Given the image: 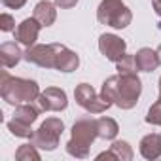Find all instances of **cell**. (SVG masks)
Returning a JSON list of instances; mask_svg holds the SVG:
<instances>
[{
  "label": "cell",
  "mask_w": 161,
  "mask_h": 161,
  "mask_svg": "<svg viewBox=\"0 0 161 161\" xmlns=\"http://www.w3.org/2000/svg\"><path fill=\"white\" fill-rule=\"evenodd\" d=\"M142 93V82L136 72H118L106 78L101 86V95L112 101L121 110H131L136 106Z\"/></svg>",
  "instance_id": "obj_1"
},
{
  "label": "cell",
  "mask_w": 161,
  "mask_h": 161,
  "mask_svg": "<svg viewBox=\"0 0 161 161\" xmlns=\"http://www.w3.org/2000/svg\"><path fill=\"white\" fill-rule=\"evenodd\" d=\"M40 86L36 80H29V78H19V76H12L8 70L0 72V95L2 99L12 104H23V103H32L38 101L40 97Z\"/></svg>",
  "instance_id": "obj_2"
},
{
  "label": "cell",
  "mask_w": 161,
  "mask_h": 161,
  "mask_svg": "<svg viewBox=\"0 0 161 161\" xmlns=\"http://www.w3.org/2000/svg\"><path fill=\"white\" fill-rule=\"evenodd\" d=\"M95 138H99L97 119H93L91 116L76 119L70 131V140L66 142V153L76 159H86L89 155V148L95 142Z\"/></svg>",
  "instance_id": "obj_3"
},
{
  "label": "cell",
  "mask_w": 161,
  "mask_h": 161,
  "mask_svg": "<svg viewBox=\"0 0 161 161\" xmlns=\"http://www.w3.org/2000/svg\"><path fill=\"white\" fill-rule=\"evenodd\" d=\"M97 21L101 25L121 31L131 25L133 14L125 6L123 0H101V4L97 8Z\"/></svg>",
  "instance_id": "obj_4"
},
{
  "label": "cell",
  "mask_w": 161,
  "mask_h": 161,
  "mask_svg": "<svg viewBox=\"0 0 161 161\" xmlns=\"http://www.w3.org/2000/svg\"><path fill=\"white\" fill-rule=\"evenodd\" d=\"M64 131V123L59 118H47L46 121L40 123V127L34 131V135L31 136V142L46 152H53L59 146V138Z\"/></svg>",
  "instance_id": "obj_5"
},
{
  "label": "cell",
  "mask_w": 161,
  "mask_h": 161,
  "mask_svg": "<svg viewBox=\"0 0 161 161\" xmlns=\"http://www.w3.org/2000/svg\"><path fill=\"white\" fill-rule=\"evenodd\" d=\"M74 99H76V104L78 106H82L89 114H103V112H106L112 106V101H108L106 97H103L101 93H97L93 89V86H89L86 82L80 84V86H76Z\"/></svg>",
  "instance_id": "obj_6"
},
{
  "label": "cell",
  "mask_w": 161,
  "mask_h": 161,
  "mask_svg": "<svg viewBox=\"0 0 161 161\" xmlns=\"http://www.w3.org/2000/svg\"><path fill=\"white\" fill-rule=\"evenodd\" d=\"M63 44H34L27 47L25 51V61L32 63L40 68H55L57 55Z\"/></svg>",
  "instance_id": "obj_7"
},
{
  "label": "cell",
  "mask_w": 161,
  "mask_h": 161,
  "mask_svg": "<svg viewBox=\"0 0 161 161\" xmlns=\"http://www.w3.org/2000/svg\"><path fill=\"white\" fill-rule=\"evenodd\" d=\"M99 51L112 63H118L127 53V42L112 32H104L99 36Z\"/></svg>",
  "instance_id": "obj_8"
},
{
  "label": "cell",
  "mask_w": 161,
  "mask_h": 161,
  "mask_svg": "<svg viewBox=\"0 0 161 161\" xmlns=\"http://www.w3.org/2000/svg\"><path fill=\"white\" fill-rule=\"evenodd\" d=\"M38 104L44 112H63L68 106L66 91L61 87H46L38 97Z\"/></svg>",
  "instance_id": "obj_9"
},
{
  "label": "cell",
  "mask_w": 161,
  "mask_h": 161,
  "mask_svg": "<svg viewBox=\"0 0 161 161\" xmlns=\"http://www.w3.org/2000/svg\"><path fill=\"white\" fill-rule=\"evenodd\" d=\"M40 29H44V27H42L34 17H27V19H23V21L17 25V29L14 31V34H15V42H19V44L25 46V47L34 46L36 40H38Z\"/></svg>",
  "instance_id": "obj_10"
},
{
  "label": "cell",
  "mask_w": 161,
  "mask_h": 161,
  "mask_svg": "<svg viewBox=\"0 0 161 161\" xmlns=\"http://www.w3.org/2000/svg\"><path fill=\"white\" fill-rule=\"evenodd\" d=\"M25 59V51L19 47V42H4L0 46V63L4 68H14Z\"/></svg>",
  "instance_id": "obj_11"
},
{
  "label": "cell",
  "mask_w": 161,
  "mask_h": 161,
  "mask_svg": "<svg viewBox=\"0 0 161 161\" xmlns=\"http://www.w3.org/2000/svg\"><path fill=\"white\" fill-rule=\"evenodd\" d=\"M57 4L55 2H49V0H40V2L34 6V10H32V17L44 27V29H47V27H51L53 23H55V19H57Z\"/></svg>",
  "instance_id": "obj_12"
},
{
  "label": "cell",
  "mask_w": 161,
  "mask_h": 161,
  "mask_svg": "<svg viewBox=\"0 0 161 161\" xmlns=\"http://www.w3.org/2000/svg\"><path fill=\"white\" fill-rule=\"evenodd\" d=\"M138 152L148 161L159 159L161 157V135L159 133H150V135L142 136L140 144H138Z\"/></svg>",
  "instance_id": "obj_13"
},
{
  "label": "cell",
  "mask_w": 161,
  "mask_h": 161,
  "mask_svg": "<svg viewBox=\"0 0 161 161\" xmlns=\"http://www.w3.org/2000/svg\"><path fill=\"white\" fill-rule=\"evenodd\" d=\"M78 66H80V57H78V53L72 51V49H68L66 46H63V47L59 49V55H57L55 70L68 74V72H74Z\"/></svg>",
  "instance_id": "obj_14"
},
{
  "label": "cell",
  "mask_w": 161,
  "mask_h": 161,
  "mask_svg": "<svg viewBox=\"0 0 161 161\" xmlns=\"http://www.w3.org/2000/svg\"><path fill=\"white\" fill-rule=\"evenodd\" d=\"M135 61H136V68L138 72H153L159 66V59L155 49L152 47H140L135 53Z\"/></svg>",
  "instance_id": "obj_15"
},
{
  "label": "cell",
  "mask_w": 161,
  "mask_h": 161,
  "mask_svg": "<svg viewBox=\"0 0 161 161\" xmlns=\"http://www.w3.org/2000/svg\"><path fill=\"white\" fill-rule=\"evenodd\" d=\"M97 129H99V138H103V140H116V136L119 133L118 121L108 116H103L97 119Z\"/></svg>",
  "instance_id": "obj_16"
},
{
  "label": "cell",
  "mask_w": 161,
  "mask_h": 161,
  "mask_svg": "<svg viewBox=\"0 0 161 161\" xmlns=\"http://www.w3.org/2000/svg\"><path fill=\"white\" fill-rule=\"evenodd\" d=\"M42 108H36L32 103H23V104H17L15 106V112H14V118L25 121V123H34L38 119V114H40Z\"/></svg>",
  "instance_id": "obj_17"
},
{
  "label": "cell",
  "mask_w": 161,
  "mask_h": 161,
  "mask_svg": "<svg viewBox=\"0 0 161 161\" xmlns=\"http://www.w3.org/2000/svg\"><path fill=\"white\" fill-rule=\"evenodd\" d=\"M108 150L114 153L116 161H131L135 157V152H133V148L127 140H112Z\"/></svg>",
  "instance_id": "obj_18"
},
{
  "label": "cell",
  "mask_w": 161,
  "mask_h": 161,
  "mask_svg": "<svg viewBox=\"0 0 161 161\" xmlns=\"http://www.w3.org/2000/svg\"><path fill=\"white\" fill-rule=\"evenodd\" d=\"M8 131H10L14 136H19V138H31V136L34 135L32 125H31V123H25V121H21V119H17V118H12V119L8 121Z\"/></svg>",
  "instance_id": "obj_19"
},
{
  "label": "cell",
  "mask_w": 161,
  "mask_h": 161,
  "mask_svg": "<svg viewBox=\"0 0 161 161\" xmlns=\"http://www.w3.org/2000/svg\"><path fill=\"white\" fill-rule=\"evenodd\" d=\"M15 159L17 161H40V152L32 142L21 144L15 152Z\"/></svg>",
  "instance_id": "obj_20"
},
{
  "label": "cell",
  "mask_w": 161,
  "mask_h": 161,
  "mask_svg": "<svg viewBox=\"0 0 161 161\" xmlns=\"http://www.w3.org/2000/svg\"><path fill=\"white\" fill-rule=\"evenodd\" d=\"M146 123L150 125H159L161 127V101H155L150 108H148V114H146Z\"/></svg>",
  "instance_id": "obj_21"
},
{
  "label": "cell",
  "mask_w": 161,
  "mask_h": 161,
  "mask_svg": "<svg viewBox=\"0 0 161 161\" xmlns=\"http://www.w3.org/2000/svg\"><path fill=\"white\" fill-rule=\"evenodd\" d=\"M116 70H118V72H138V68H136V61H135V55L125 53V57H123L121 61L116 63Z\"/></svg>",
  "instance_id": "obj_22"
},
{
  "label": "cell",
  "mask_w": 161,
  "mask_h": 161,
  "mask_svg": "<svg viewBox=\"0 0 161 161\" xmlns=\"http://www.w3.org/2000/svg\"><path fill=\"white\" fill-rule=\"evenodd\" d=\"M17 27H15V19H14V15H10V14H2L0 15V31L2 32H14Z\"/></svg>",
  "instance_id": "obj_23"
},
{
  "label": "cell",
  "mask_w": 161,
  "mask_h": 161,
  "mask_svg": "<svg viewBox=\"0 0 161 161\" xmlns=\"http://www.w3.org/2000/svg\"><path fill=\"white\" fill-rule=\"evenodd\" d=\"M2 4L10 10H21L27 4V0H2Z\"/></svg>",
  "instance_id": "obj_24"
},
{
  "label": "cell",
  "mask_w": 161,
  "mask_h": 161,
  "mask_svg": "<svg viewBox=\"0 0 161 161\" xmlns=\"http://www.w3.org/2000/svg\"><path fill=\"white\" fill-rule=\"evenodd\" d=\"M53 2L61 8V10H70V8H74L80 0H53Z\"/></svg>",
  "instance_id": "obj_25"
},
{
  "label": "cell",
  "mask_w": 161,
  "mask_h": 161,
  "mask_svg": "<svg viewBox=\"0 0 161 161\" xmlns=\"http://www.w3.org/2000/svg\"><path fill=\"white\" fill-rule=\"evenodd\" d=\"M97 159H114V161H116V157H114V153H112L110 150H106V152L99 153V155H97Z\"/></svg>",
  "instance_id": "obj_26"
},
{
  "label": "cell",
  "mask_w": 161,
  "mask_h": 161,
  "mask_svg": "<svg viewBox=\"0 0 161 161\" xmlns=\"http://www.w3.org/2000/svg\"><path fill=\"white\" fill-rule=\"evenodd\" d=\"M152 8H153V12L161 17V0H152Z\"/></svg>",
  "instance_id": "obj_27"
},
{
  "label": "cell",
  "mask_w": 161,
  "mask_h": 161,
  "mask_svg": "<svg viewBox=\"0 0 161 161\" xmlns=\"http://www.w3.org/2000/svg\"><path fill=\"white\" fill-rule=\"evenodd\" d=\"M155 53H157V59H159V64H161V44L157 46V49H155Z\"/></svg>",
  "instance_id": "obj_28"
},
{
  "label": "cell",
  "mask_w": 161,
  "mask_h": 161,
  "mask_svg": "<svg viewBox=\"0 0 161 161\" xmlns=\"http://www.w3.org/2000/svg\"><path fill=\"white\" fill-rule=\"evenodd\" d=\"M157 101H161V78H159V97H157Z\"/></svg>",
  "instance_id": "obj_29"
},
{
  "label": "cell",
  "mask_w": 161,
  "mask_h": 161,
  "mask_svg": "<svg viewBox=\"0 0 161 161\" xmlns=\"http://www.w3.org/2000/svg\"><path fill=\"white\" fill-rule=\"evenodd\" d=\"M157 27H159V29H161V21H159V25H157Z\"/></svg>",
  "instance_id": "obj_30"
}]
</instances>
